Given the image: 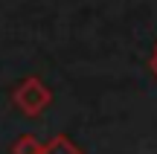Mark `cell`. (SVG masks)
I'll use <instances>...</instances> for the list:
<instances>
[{
    "instance_id": "obj_1",
    "label": "cell",
    "mask_w": 157,
    "mask_h": 154,
    "mask_svg": "<svg viewBox=\"0 0 157 154\" xmlns=\"http://www.w3.org/2000/svg\"><path fill=\"white\" fill-rule=\"evenodd\" d=\"M44 154H82V151H78V148H76L73 143H70L67 137H58V140H56V143H52Z\"/></svg>"
},
{
    "instance_id": "obj_2",
    "label": "cell",
    "mask_w": 157,
    "mask_h": 154,
    "mask_svg": "<svg viewBox=\"0 0 157 154\" xmlns=\"http://www.w3.org/2000/svg\"><path fill=\"white\" fill-rule=\"evenodd\" d=\"M151 70H154V76H157V47H154V55H151Z\"/></svg>"
}]
</instances>
